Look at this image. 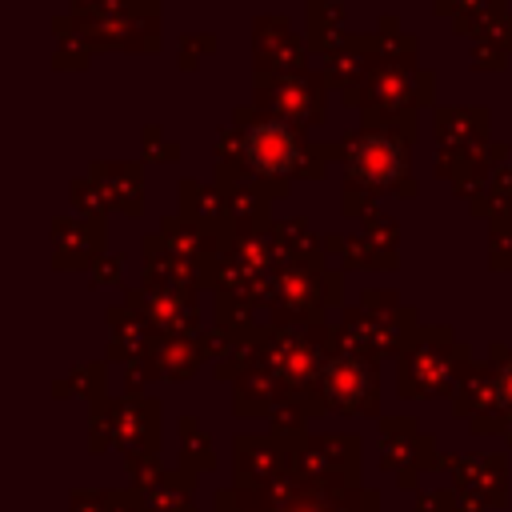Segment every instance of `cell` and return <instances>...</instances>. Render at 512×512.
Wrapping results in <instances>:
<instances>
[{
	"label": "cell",
	"mask_w": 512,
	"mask_h": 512,
	"mask_svg": "<svg viewBox=\"0 0 512 512\" xmlns=\"http://www.w3.org/2000/svg\"><path fill=\"white\" fill-rule=\"evenodd\" d=\"M248 156L260 172H288L296 164V140L280 124H256L248 132Z\"/></svg>",
	"instance_id": "6da1fadb"
},
{
	"label": "cell",
	"mask_w": 512,
	"mask_h": 512,
	"mask_svg": "<svg viewBox=\"0 0 512 512\" xmlns=\"http://www.w3.org/2000/svg\"><path fill=\"white\" fill-rule=\"evenodd\" d=\"M348 164H352V172H356L360 180H368V184H388L392 176H400L404 156H400V148H396L392 140L372 136V140H360V148L352 152Z\"/></svg>",
	"instance_id": "7a4b0ae2"
},
{
	"label": "cell",
	"mask_w": 512,
	"mask_h": 512,
	"mask_svg": "<svg viewBox=\"0 0 512 512\" xmlns=\"http://www.w3.org/2000/svg\"><path fill=\"white\" fill-rule=\"evenodd\" d=\"M500 396L512 404V368H504V376H500Z\"/></svg>",
	"instance_id": "3957f363"
}]
</instances>
